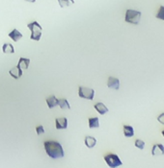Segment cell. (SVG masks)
<instances>
[{
    "label": "cell",
    "mask_w": 164,
    "mask_h": 168,
    "mask_svg": "<svg viewBox=\"0 0 164 168\" xmlns=\"http://www.w3.org/2000/svg\"><path fill=\"white\" fill-rule=\"evenodd\" d=\"M45 150L47 152L49 158L53 159H61L64 157V150L62 145L58 141H53V140H49V141L45 142Z\"/></svg>",
    "instance_id": "obj_1"
},
{
    "label": "cell",
    "mask_w": 164,
    "mask_h": 168,
    "mask_svg": "<svg viewBox=\"0 0 164 168\" xmlns=\"http://www.w3.org/2000/svg\"><path fill=\"white\" fill-rule=\"evenodd\" d=\"M27 27L31 31L30 39L33 40H36V41H39L42 37V30H43L42 26L37 21H33V22L29 23Z\"/></svg>",
    "instance_id": "obj_2"
},
{
    "label": "cell",
    "mask_w": 164,
    "mask_h": 168,
    "mask_svg": "<svg viewBox=\"0 0 164 168\" xmlns=\"http://www.w3.org/2000/svg\"><path fill=\"white\" fill-rule=\"evenodd\" d=\"M140 18H141V13L138 12V11L128 9L127 12H126L125 20L127 21L128 23L136 24L137 25V24L139 23V21H140Z\"/></svg>",
    "instance_id": "obj_3"
},
{
    "label": "cell",
    "mask_w": 164,
    "mask_h": 168,
    "mask_svg": "<svg viewBox=\"0 0 164 168\" xmlns=\"http://www.w3.org/2000/svg\"><path fill=\"white\" fill-rule=\"evenodd\" d=\"M104 161H105V162L109 167H112V168L119 167L123 164L120 158L117 155H115V154H108V155L104 156Z\"/></svg>",
    "instance_id": "obj_4"
},
{
    "label": "cell",
    "mask_w": 164,
    "mask_h": 168,
    "mask_svg": "<svg viewBox=\"0 0 164 168\" xmlns=\"http://www.w3.org/2000/svg\"><path fill=\"white\" fill-rule=\"evenodd\" d=\"M78 96L80 98H84L87 100H93L95 96V90L90 88H85V86H80L78 90Z\"/></svg>",
    "instance_id": "obj_5"
},
{
    "label": "cell",
    "mask_w": 164,
    "mask_h": 168,
    "mask_svg": "<svg viewBox=\"0 0 164 168\" xmlns=\"http://www.w3.org/2000/svg\"><path fill=\"white\" fill-rule=\"evenodd\" d=\"M55 125H56V129H57V130L67 129V128H68V119H67L66 117L56 118Z\"/></svg>",
    "instance_id": "obj_6"
},
{
    "label": "cell",
    "mask_w": 164,
    "mask_h": 168,
    "mask_svg": "<svg viewBox=\"0 0 164 168\" xmlns=\"http://www.w3.org/2000/svg\"><path fill=\"white\" fill-rule=\"evenodd\" d=\"M107 86L112 89H119L120 88V81L118 78L109 77L107 81Z\"/></svg>",
    "instance_id": "obj_7"
},
{
    "label": "cell",
    "mask_w": 164,
    "mask_h": 168,
    "mask_svg": "<svg viewBox=\"0 0 164 168\" xmlns=\"http://www.w3.org/2000/svg\"><path fill=\"white\" fill-rule=\"evenodd\" d=\"M152 155L154 157L164 155V146H163V144L159 143V144H155L154 146H153Z\"/></svg>",
    "instance_id": "obj_8"
},
{
    "label": "cell",
    "mask_w": 164,
    "mask_h": 168,
    "mask_svg": "<svg viewBox=\"0 0 164 168\" xmlns=\"http://www.w3.org/2000/svg\"><path fill=\"white\" fill-rule=\"evenodd\" d=\"M9 74L12 76L14 79H20V78L22 76V69H20V67H18V66L13 67L12 69L9 71Z\"/></svg>",
    "instance_id": "obj_9"
},
{
    "label": "cell",
    "mask_w": 164,
    "mask_h": 168,
    "mask_svg": "<svg viewBox=\"0 0 164 168\" xmlns=\"http://www.w3.org/2000/svg\"><path fill=\"white\" fill-rule=\"evenodd\" d=\"M94 108L96 109V110L98 112L99 114H104V113L108 112V109L106 108V106L103 104V103H97V104L94 106Z\"/></svg>",
    "instance_id": "obj_10"
},
{
    "label": "cell",
    "mask_w": 164,
    "mask_h": 168,
    "mask_svg": "<svg viewBox=\"0 0 164 168\" xmlns=\"http://www.w3.org/2000/svg\"><path fill=\"white\" fill-rule=\"evenodd\" d=\"M45 101H47V104L49 109H53V108L58 105V99L54 95H50L49 97H47Z\"/></svg>",
    "instance_id": "obj_11"
},
{
    "label": "cell",
    "mask_w": 164,
    "mask_h": 168,
    "mask_svg": "<svg viewBox=\"0 0 164 168\" xmlns=\"http://www.w3.org/2000/svg\"><path fill=\"white\" fill-rule=\"evenodd\" d=\"M29 64H30V59L27 58H20V61H18V66L20 67V69H27Z\"/></svg>",
    "instance_id": "obj_12"
},
{
    "label": "cell",
    "mask_w": 164,
    "mask_h": 168,
    "mask_svg": "<svg viewBox=\"0 0 164 168\" xmlns=\"http://www.w3.org/2000/svg\"><path fill=\"white\" fill-rule=\"evenodd\" d=\"M9 37L14 40V41L17 42L22 37V34H21L18 29H14L11 33H9Z\"/></svg>",
    "instance_id": "obj_13"
},
{
    "label": "cell",
    "mask_w": 164,
    "mask_h": 168,
    "mask_svg": "<svg viewBox=\"0 0 164 168\" xmlns=\"http://www.w3.org/2000/svg\"><path fill=\"white\" fill-rule=\"evenodd\" d=\"M85 145L87 146L88 148H94L97 144V139H95L94 137H90V135H88V137H85Z\"/></svg>",
    "instance_id": "obj_14"
},
{
    "label": "cell",
    "mask_w": 164,
    "mask_h": 168,
    "mask_svg": "<svg viewBox=\"0 0 164 168\" xmlns=\"http://www.w3.org/2000/svg\"><path fill=\"white\" fill-rule=\"evenodd\" d=\"M89 128L90 129H96L99 127V117H91L89 118Z\"/></svg>",
    "instance_id": "obj_15"
},
{
    "label": "cell",
    "mask_w": 164,
    "mask_h": 168,
    "mask_svg": "<svg viewBox=\"0 0 164 168\" xmlns=\"http://www.w3.org/2000/svg\"><path fill=\"white\" fill-rule=\"evenodd\" d=\"M124 135L127 137H131L134 135V129L131 126L125 125L124 126Z\"/></svg>",
    "instance_id": "obj_16"
},
{
    "label": "cell",
    "mask_w": 164,
    "mask_h": 168,
    "mask_svg": "<svg viewBox=\"0 0 164 168\" xmlns=\"http://www.w3.org/2000/svg\"><path fill=\"white\" fill-rule=\"evenodd\" d=\"M2 50H3V53H5V54H13V53H15L14 46H13L11 43H4L3 46H2Z\"/></svg>",
    "instance_id": "obj_17"
},
{
    "label": "cell",
    "mask_w": 164,
    "mask_h": 168,
    "mask_svg": "<svg viewBox=\"0 0 164 168\" xmlns=\"http://www.w3.org/2000/svg\"><path fill=\"white\" fill-rule=\"evenodd\" d=\"M58 105L60 106V108L62 110H70L71 109V106H70L68 100L65 98L58 99Z\"/></svg>",
    "instance_id": "obj_18"
},
{
    "label": "cell",
    "mask_w": 164,
    "mask_h": 168,
    "mask_svg": "<svg viewBox=\"0 0 164 168\" xmlns=\"http://www.w3.org/2000/svg\"><path fill=\"white\" fill-rule=\"evenodd\" d=\"M58 2L61 8L69 7L71 4H74V0H58Z\"/></svg>",
    "instance_id": "obj_19"
},
{
    "label": "cell",
    "mask_w": 164,
    "mask_h": 168,
    "mask_svg": "<svg viewBox=\"0 0 164 168\" xmlns=\"http://www.w3.org/2000/svg\"><path fill=\"white\" fill-rule=\"evenodd\" d=\"M157 18L158 19H161L164 21V6H160L159 7V11H158V13H157Z\"/></svg>",
    "instance_id": "obj_20"
},
{
    "label": "cell",
    "mask_w": 164,
    "mask_h": 168,
    "mask_svg": "<svg viewBox=\"0 0 164 168\" xmlns=\"http://www.w3.org/2000/svg\"><path fill=\"white\" fill-rule=\"evenodd\" d=\"M135 146L138 149H140V150H143L145 147V142L141 139H137L135 141Z\"/></svg>",
    "instance_id": "obj_21"
},
{
    "label": "cell",
    "mask_w": 164,
    "mask_h": 168,
    "mask_svg": "<svg viewBox=\"0 0 164 168\" xmlns=\"http://www.w3.org/2000/svg\"><path fill=\"white\" fill-rule=\"evenodd\" d=\"M36 132H37V135H41L43 134H45V128H44V126H42V125L38 126L37 128H36Z\"/></svg>",
    "instance_id": "obj_22"
},
{
    "label": "cell",
    "mask_w": 164,
    "mask_h": 168,
    "mask_svg": "<svg viewBox=\"0 0 164 168\" xmlns=\"http://www.w3.org/2000/svg\"><path fill=\"white\" fill-rule=\"evenodd\" d=\"M157 120H158V122H159V123H161L162 125H164V112L161 113V114L158 116Z\"/></svg>",
    "instance_id": "obj_23"
},
{
    "label": "cell",
    "mask_w": 164,
    "mask_h": 168,
    "mask_svg": "<svg viewBox=\"0 0 164 168\" xmlns=\"http://www.w3.org/2000/svg\"><path fill=\"white\" fill-rule=\"evenodd\" d=\"M26 1H28V2H31V3H34L36 0H26Z\"/></svg>",
    "instance_id": "obj_24"
},
{
    "label": "cell",
    "mask_w": 164,
    "mask_h": 168,
    "mask_svg": "<svg viewBox=\"0 0 164 168\" xmlns=\"http://www.w3.org/2000/svg\"><path fill=\"white\" fill-rule=\"evenodd\" d=\"M162 135H163V137H164V130H163V131H162Z\"/></svg>",
    "instance_id": "obj_25"
}]
</instances>
